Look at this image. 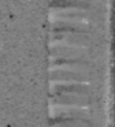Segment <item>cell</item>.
Listing matches in <instances>:
<instances>
[{
  "label": "cell",
  "mask_w": 115,
  "mask_h": 127,
  "mask_svg": "<svg viewBox=\"0 0 115 127\" xmlns=\"http://www.w3.org/2000/svg\"><path fill=\"white\" fill-rule=\"evenodd\" d=\"M52 96V102L54 104H60V105H71V107H86L89 104L88 96H81V94H51Z\"/></svg>",
  "instance_id": "6da1fadb"
},
{
  "label": "cell",
  "mask_w": 115,
  "mask_h": 127,
  "mask_svg": "<svg viewBox=\"0 0 115 127\" xmlns=\"http://www.w3.org/2000/svg\"><path fill=\"white\" fill-rule=\"evenodd\" d=\"M81 94V96H88L89 94V88L88 85L81 82L75 83H62V85H52L51 94Z\"/></svg>",
  "instance_id": "7a4b0ae2"
},
{
  "label": "cell",
  "mask_w": 115,
  "mask_h": 127,
  "mask_svg": "<svg viewBox=\"0 0 115 127\" xmlns=\"http://www.w3.org/2000/svg\"><path fill=\"white\" fill-rule=\"evenodd\" d=\"M55 81H71V82H86L88 75L81 71L74 70H52L51 71V82Z\"/></svg>",
  "instance_id": "3957f363"
},
{
  "label": "cell",
  "mask_w": 115,
  "mask_h": 127,
  "mask_svg": "<svg viewBox=\"0 0 115 127\" xmlns=\"http://www.w3.org/2000/svg\"><path fill=\"white\" fill-rule=\"evenodd\" d=\"M88 10L89 3L88 0H52L51 1V10L58 11V10Z\"/></svg>",
  "instance_id": "277c9868"
},
{
  "label": "cell",
  "mask_w": 115,
  "mask_h": 127,
  "mask_svg": "<svg viewBox=\"0 0 115 127\" xmlns=\"http://www.w3.org/2000/svg\"><path fill=\"white\" fill-rule=\"evenodd\" d=\"M89 30L88 25L73 21H55L52 23V32H77V33H86Z\"/></svg>",
  "instance_id": "5b68a950"
},
{
  "label": "cell",
  "mask_w": 115,
  "mask_h": 127,
  "mask_svg": "<svg viewBox=\"0 0 115 127\" xmlns=\"http://www.w3.org/2000/svg\"><path fill=\"white\" fill-rule=\"evenodd\" d=\"M86 10H58L56 15H55V21H73V22H81L85 21L88 17Z\"/></svg>",
  "instance_id": "8992f818"
},
{
  "label": "cell",
  "mask_w": 115,
  "mask_h": 127,
  "mask_svg": "<svg viewBox=\"0 0 115 127\" xmlns=\"http://www.w3.org/2000/svg\"><path fill=\"white\" fill-rule=\"evenodd\" d=\"M85 55V51L81 48L74 47H52L51 48V58H81Z\"/></svg>",
  "instance_id": "52a82bcc"
}]
</instances>
